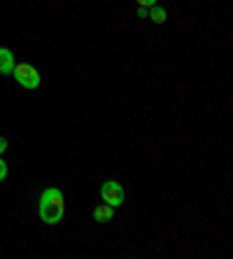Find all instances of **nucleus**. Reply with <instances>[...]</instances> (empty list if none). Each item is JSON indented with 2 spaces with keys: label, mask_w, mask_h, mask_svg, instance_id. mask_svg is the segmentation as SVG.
<instances>
[{
  "label": "nucleus",
  "mask_w": 233,
  "mask_h": 259,
  "mask_svg": "<svg viewBox=\"0 0 233 259\" xmlns=\"http://www.w3.org/2000/svg\"><path fill=\"white\" fill-rule=\"evenodd\" d=\"M5 150H7V140L0 136V157H3V152H5Z\"/></svg>",
  "instance_id": "nucleus-10"
},
{
  "label": "nucleus",
  "mask_w": 233,
  "mask_h": 259,
  "mask_svg": "<svg viewBox=\"0 0 233 259\" xmlns=\"http://www.w3.org/2000/svg\"><path fill=\"white\" fill-rule=\"evenodd\" d=\"M147 12H150V7H137V17L140 19H147Z\"/></svg>",
  "instance_id": "nucleus-9"
},
{
  "label": "nucleus",
  "mask_w": 233,
  "mask_h": 259,
  "mask_svg": "<svg viewBox=\"0 0 233 259\" xmlns=\"http://www.w3.org/2000/svg\"><path fill=\"white\" fill-rule=\"evenodd\" d=\"M40 220L44 224H59L66 212V201H63V192L59 187H47L40 196Z\"/></svg>",
  "instance_id": "nucleus-1"
},
{
  "label": "nucleus",
  "mask_w": 233,
  "mask_h": 259,
  "mask_svg": "<svg viewBox=\"0 0 233 259\" xmlns=\"http://www.w3.org/2000/svg\"><path fill=\"white\" fill-rule=\"evenodd\" d=\"M112 217H114V208H112V205L103 203V205H96V208H94V220H96L98 224L112 222Z\"/></svg>",
  "instance_id": "nucleus-5"
},
{
  "label": "nucleus",
  "mask_w": 233,
  "mask_h": 259,
  "mask_svg": "<svg viewBox=\"0 0 233 259\" xmlns=\"http://www.w3.org/2000/svg\"><path fill=\"white\" fill-rule=\"evenodd\" d=\"M7 178V163L3 161V157H0V182Z\"/></svg>",
  "instance_id": "nucleus-7"
},
{
  "label": "nucleus",
  "mask_w": 233,
  "mask_h": 259,
  "mask_svg": "<svg viewBox=\"0 0 233 259\" xmlns=\"http://www.w3.org/2000/svg\"><path fill=\"white\" fill-rule=\"evenodd\" d=\"M14 54L7 47H0V75H12L14 70Z\"/></svg>",
  "instance_id": "nucleus-4"
},
{
  "label": "nucleus",
  "mask_w": 233,
  "mask_h": 259,
  "mask_svg": "<svg viewBox=\"0 0 233 259\" xmlns=\"http://www.w3.org/2000/svg\"><path fill=\"white\" fill-rule=\"evenodd\" d=\"M137 7H154L156 5V0H135Z\"/></svg>",
  "instance_id": "nucleus-8"
},
{
  "label": "nucleus",
  "mask_w": 233,
  "mask_h": 259,
  "mask_svg": "<svg viewBox=\"0 0 233 259\" xmlns=\"http://www.w3.org/2000/svg\"><path fill=\"white\" fill-rule=\"evenodd\" d=\"M12 75L24 89H37L40 87V72H37V68L30 66V63H17Z\"/></svg>",
  "instance_id": "nucleus-2"
},
{
  "label": "nucleus",
  "mask_w": 233,
  "mask_h": 259,
  "mask_svg": "<svg viewBox=\"0 0 233 259\" xmlns=\"http://www.w3.org/2000/svg\"><path fill=\"white\" fill-rule=\"evenodd\" d=\"M101 199H103V203L112 205V208H119V205H124V201H126L124 187H121L117 180L103 182L101 185Z\"/></svg>",
  "instance_id": "nucleus-3"
},
{
  "label": "nucleus",
  "mask_w": 233,
  "mask_h": 259,
  "mask_svg": "<svg viewBox=\"0 0 233 259\" xmlns=\"http://www.w3.org/2000/svg\"><path fill=\"white\" fill-rule=\"evenodd\" d=\"M147 19H152L154 24H166L168 12H166V10H163V7L154 5V7H150V12H147Z\"/></svg>",
  "instance_id": "nucleus-6"
}]
</instances>
